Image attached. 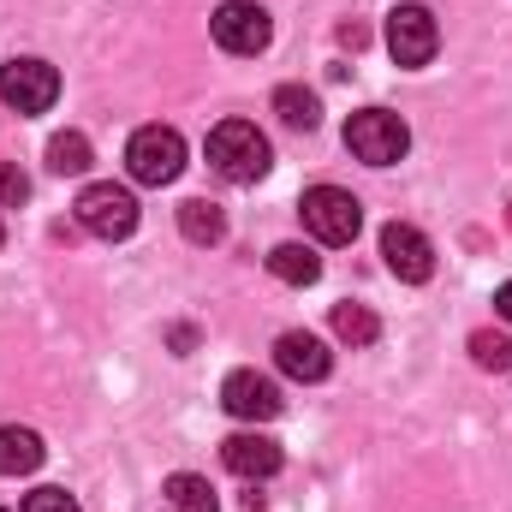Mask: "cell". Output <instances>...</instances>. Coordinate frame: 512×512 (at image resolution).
<instances>
[{"label":"cell","instance_id":"cell-1","mask_svg":"<svg viewBox=\"0 0 512 512\" xmlns=\"http://www.w3.org/2000/svg\"><path fill=\"white\" fill-rule=\"evenodd\" d=\"M268 161H274V149H268V137L251 120H221V126L209 131V167L227 185H256L268 173Z\"/></svg>","mask_w":512,"mask_h":512},{"label":"cell","instance_id":"cell-2","mask_svg":"<svg viewBox=\"0 0 512 512\" xmlns=\"http://www.w3.org/2000/svg\"><path fill=\"white\" fill-rule=\"evenodd\" d=\"M298 215H304V227H310L316 245H352L358 227H364V203L352 191H340V185H310L304 203H298Z\"/></svg>","mask_w":512,"mask_h":512},{"label":"cell","instance_id":"cell-3","mask_svg":"<svg viewBox=\"0 0 512 512\" xmlns=\"http://www.w3.org/2000/svg\"><path fill=\"white\" fill-rule=\"evenodd\" d=\"M126 173L137 185H173L185 173V137L173 126H137L126 143Z\"/></svg>","mask_w":512,"mask_h":512},{"label":"cell","instance_id":"cell-4","mask_svg":"<svg viewBox=\"0 0 512 512\" xmlns=\"http://www.w3.org/2000/svg\"><path fill=\"white\" fill-rule=\"evenodd\" d=\"M72 209H78V227H84V233H96V239H108V245L137 233V197H131L126 185H114V179L84 185Z\"/></svg>","mask_w":512,"mask_h":512},{"label":"cell","instance_id":"cell-5","mask_svg":"<svg viewBox=\"0 0 512 512\" xmlns=\"http://www.w3.org/2000/svg\"><path fill=\"white\" fill-rule=\"evenodd\" d=\"M346 149L358 161H370V167H393V161H405L411 131H405L399 114H387V108H364V114L346 120Z\"/></svg>","mask_w":512,"mask_h":512},{"label":"cell","instance_id":"cell-6","mask_svg":"<svg viewBox=\"0 0 512 512\" xmlns=\"http://www.w3.org/2000/svg\"><path fill=\"white\" fill-rule=\"evenodd\" d=\"M0 102L12 108V114H48L54 102H60V72L48 66V60H6L0 66Z\"/></svg>","mask_w":512,"mask_h":512},{"label":"cell","instance_id":"cell-7","mask_svg":"<svg viewBox=\"0 0 512 512\" xmlns=\"http://www.w3.org/2000/svg\"><path fill=\"white\" fill-rule=\"evenodd\" d=\"M435 48H441V24H435L429 6L405 0V6L387 12V54H393L399 66H429Z\"/></svg>","mask_w":512,"mask_h":512},{"label":"cell","instance_id":"cell-8","mask_svg":"<svg viewBox=\"0 0 512 512\" xmlns=\"http://www.w3.org/2000/svg\"><path fill=\"white\" fill-rule=\"evenodd\" d=\"M209 30H215V42H221L227 54H262V48L274 42V24H268V12H262L256 0H227V6H215Z\"/></svg>","mask_w":512,"mask_h":512},{"label":"cell","instance_id":"cell-9","mask_svg":"<svg viewBox=\"0 0 512 512\" xmlns=\"http://www.w3.org/2000/svg\"><path fill=\"white\" fill-rule=\"evenodd\" d=\"M382 256H387V274H399L405 286H423L435 274V245L417 227H405V221H387L382 227Z\"/></svg>","mask_w":512,"mask_h":512},{"label":"cell","instance_id":"cell-10","mask_svg":"<svg viewBox=\"0 0 512 512\" xmlns=\"http://www.w3.org/2000/svg\"><path fill=\"white\" fill-rule=\"evenodd\" d=\"M221 405H227L239 423H274V417H280V387L268 382V376H256V370H233V376L221 382Z\"/></svg>","mask_w":512,"mask_h":512},{"label":"cell","instance_id":"cell-11","mask_svg":"<svg viewBox=\"0 0 512 512\" xmlns=\"http://www.w3.org/2000/svg\"><path fill=\"white\" fill-rule=\"evenodd\" d=\"M221 459H227L233 477H245V483H268V477L280 471V441H268V435L245 429V435H227V441H221Z\"/></svg>","mask_w":512,"mask_h":512},{"label":"cell","instance_id":"cell-12","mask_svg":"<svg viewBox=\"0 0 512 512\" xmlns=\"http://www.w3.org/2000/svg\"><path fill=\"white\" fill-rule=\"evenodd\" d=\"M274 364H280L292 382H328V370H334L328 346H322L316 334H298V328L274 340Z\"/></svg>","mask_w":512,"mask_h":512},{"label":"cell","instance_id":"cell-13","mask_svg":"<svg viewBox=\"0 0 512 512\" xmlns=\"http://www.w3.org/2000/svg\"><path fill=\"white\" fill-rule=\"evenodd\" d=\"M42 459H48V447L36 429H18V423L0 429V477H30Z\"/></svg>","mask_w":512,"mask_h":512},{"label":"cell","instance_id":"cell-14","mask_svg":"<svg viewBox=\"0 0 512 512\" xmlns=\"http://www.w3.org/2000/svg\"><path fill=\"white\" fill-rule=\"evenodd\" d=\"M268 274L286 280V286H316L322 280V256H316V245H274L268 251Z\"/></svg>","mask_w":512,"mask_h":512},{"label":"cell","instance_id":"cell-15","mask_svg":"<svg viewBox=\"0 0 512 512\" xmlns=\"http://www.w3.org/2000/svg\"><path fill=\"white\" fill-rule=\"evenodd\" d=\"M179 233H185L191 245H221V239H227V215H221V203H209V197L179 203Z\"/></svg>","mask_w":512,"mask_h":512},{"label":"cell","instance_id":"cell-16","mask_svg":"<svg viewBox=\"0 0 512 512\" xmlns=\"http://www.w3.org/2000/svg\"><path fill=\"white\" fill-rule=\"evenodd\" d=\"M90 137L84 131H60V137H48V173H60V179H78V173H90Z\"/></svg>","mask_w":512,"mask_h":512},{"label":"cell","instance_id":"cell-17","mask_svg":"<svg viewBox=\"0 0 512 512\" xmlns=\"http://www.w3.org/2000/svg\"><path fill=\"white\" fill-rule=\"evenodd\" d=\"M167 507H173V512H221V501H215V489H209V477H191V471H173V477H167Z\"/></svg>","mask_w":512,"mask_h":512},{"label":"cell","instance_id":"cell-18","mask_svg":"<svg viewBox=\"0 0 512 512\" xmlns=\"http://www.w3.org/2000/svg\"><path fill=\"white\" fill-rule=\"evenodd\" d=\"M274 114H280L292 131H316L322 126V102H316L310 90H298V84H280V90H274Z\"/></svg>","mask_w":512,"mask_h":512},{"label":"cell","instance_id":"cell-19","mask_svg":"<svg viewBox=\"0 0 512 512\" xmlns=\"http://www.w3.org/2000/svg\"><path fill=\"white\" fill-rule=\"evenodd\" d=\"M334 334H340L346 346H376V340H382V322H376V310H364V304H334Z\"/></svg>","mask_w":512,"mask_h":512},{"label":"cell","instance_id":"cell-20","mask_svg":"<svg viewBox=\"0 0 512 512\" xmlns=\"http://www.w3.org/2000/svg\"><path fill=\"white\" fill-rule=\"evenodd\" d=\"M471 358L483 364V370H512V340L507 334H471Z\"/></svg>","mask_w":512,"mask_h":512},{"label":"cell","instance_id":"cell-21","mask_svg":"<svg viewBox=\"0 0 512 512\" xmlns=\"http://www.w3.org/2000/svg\"><path fill=\"white\" fill-rule=\"evenodd\" d=\"M0 203H6V209L30 203V173H24V167H12V161H0Z\"/></svg>","mask_w":512,"mask_h":512},{"label":"cell","instance_id":"cell-22","mask_svg":"<svg viewBox=\"0 0 512 512\" xmlns=\"http://www.w3.org/2000/svg\"><path fill=\"white\" fill-rule=\"evenodd\" d=\"M24 512H84V507H78L66 489H30V495H24Z\"/></svg>","mask_w":512,"mask_h":512},{"label":"cell","instance_id":"cell-23","mask_svg":"<svg viewBox=\"0 0 512 512\" xmlns=\"http://www.w3.org/2000/svg\"><path fill=\"white\" fill-rule=\"evenodd\" d=\"M340 42H346V48H364V42H370V30H364V24H340Z\"/></svg>","mask_w":512,"mask_h":512},{"label":"cell","instance_id":"cell-24","mask_svg":"<svg viewBox=\"0 0 512 512\" xmlns=\"http://www.w3.org/2000/svg\"><path fill=\"white\" fill-rule=\"evenodd\" d=\"M495 310H501V316H507V322H512V280H507V286H501V292H495Z\"/></svg>","mask_w":512,"mask_h":512},{"label":"cell","instance_id":"cell-25","mask_svg":"<svg viewBox=\"0 0 512 512\" xmlns=\"http://www.w3.org/2000/svg\"><path fill=\"white\" fill-rule=\"evenodd\" d=\"M0 245H6V227H0Z\"/></svg>","mask_w":512,"mask_h":512},{"label":"cell","instance_id":"cell-26","mask_svg":"<svg viewBox=\"0 0 512 512\" xmlns=\"http://www.w3.org/2000/svg\"><path fill=\"white\" fill-rule=\"evenodd\" d=\"M0 512H6V507H0Z\"/></svg>","mask_w":512,"mask_h":512},{"label":"cell","instance_id":"cell-27","mask_svg":"<svg viewBox=\"0 0 512 512\" xmlns=\"http://www.w3.org/2000/svg\"><path fill=\"white\" fill-rule=\"evenodd\" d=\"M167 512H173V507H167Z\"/></svg>","mask_w":512,"mask_h":512}]
</instances>
